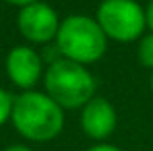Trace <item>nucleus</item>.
Here are the masks:
<instances>
[{
	"instance_id": "obj_9",
	"label": "nucleus",
	"mask_w": 153,
	"mask_h": 151,
	"mask_svg": "<svg viewBox=\"0 0 153 151\" xmlns=\"http://www.w3.org/2000/svg\"><path fill=\"white\" fill-rule=\"evenodd\" d=\"M12 109H14V97L0 87V126L12 118Z\"/></svg>"
},
{
	"instance_id": "obj_6",
	"label": "nucleus",
	"mask_w": 153,
	"mask_h": 151,
	"mask_svg": "<svg viewBox=\"0 0 153 151\" xmlns=\"http://www.w3.org/2000/svg\"><path fill=\"white\" fill-rule=\"evenodd\" d=\"M43 72V60L31 47H14L6 58V74L14 85L29 91L39 81Z\"/></svg>"
},
{
	"instance_id": "obj_11",
	"label": "nucleus",
	"mask_w": 153,
	"mask_h": 151,
	"mask_svg": "<svg viewBox=\"0 0 153 151\" xmlns=\"http://www.w3.org/2000/svg\"><path fill=\"white\" fill-rule=\"evenodd\" d=\"M146 19H147V27L151 29L153 33V0H149V4H147V10H146Z\"/></svg>"
},
{
	"instance_id": "obj_13",
	"label": "nucleus",
	"mask_w": 153,
	"mask_h": 151,
	"mask_svg": "<svg viewBox=\"0 0 153 151\" xmlns=\"http://www.w3.org/2000/svg\"><path fill=\"white\" fill-rule=\"evenodd\" d=\"M4 151H33V149L27 147V145H10V147H6Z\"/></svg>"
},
{
	"instance_id": "obj_3",
	"label": "nucleus",
	"mask_w": 153,
	"mask_h": 151,
	"mask_svg": "<svg viewBox=\"0 0 153 151\" xmlns=\"http://www.w3.org/2000/svg\"><path fill=\"white\" fill-rule=\"evenodd\" d=\"M95 78L83 64L60 58L45 74L47 95L62 109H79L95 97Z\"/></svg>"
},
{
	"instance_id": "obj_2",
	"label": "nucleus",
	"mask_w": 153,
	"mask_h": 151,
	"mask_svg": "<svg viewBox=\"0 0 153 151\" xmlns=\"http://www.w3.org/2000/svg\"><path fill=\"white\" fill-rule=\"evenodd\" d=\"M56 49L66 60L78 64L97 62L107 50V35L103 33L97 19L83 14L68 16L60 21L56 33Z\"/></svg>"
},
{
	"instance_id": "obj_8",
	"label": "nucleus",
	"mask_w": 153,
	"mask_h": 151,
	"mask_svg": "<svg viewBox=\"0 0 153 151\" xmlns=\"http://www.w3.org/2000/svg\"><path fill=\"white\" fill-rule=\"evenodd\" d=\"M138 60L142 66L153 70V33L143 35L138 45Z\"/></svg>"
},
{
	"instance_id": "obj_12",
	"label": "nucleus",
	"mask_w": 153,
	"mask_h": 151,
	"mask_svg": "<svg viewBox=\"0 0 153 151\" xmlns=\"http://www.w3.org/2000/svg\"><path fill=\"white\" fill-rule=\"evenodd\" d=\"M4 2L12 4V6H19V8H23V6H29V4H33V2H39V0H4Z\"/></svg>"
},
{
	"instance_id": "obj_4",
	"label": "nucleus",
	"mask_w": 153,
	"mask_h": 151,
	"mask_svg": "<svg viewBox=\"0 0 153 151\" xmlns=\"http://www.w3.org/2000/svg\"><path fill=\"white\" fill-rule=\"evenodd\" d=\"M97 23L107 39L118 43L142 39L147 27L146 12L136 0H103L97 8Z\"/></svg>"
},
{
	"instance_id": "obj_5",
	"label": "nucleus",
	"mask_w": 153,
	"mask_h": 151,
	"mask_svg": "<svg viewBox=\"0 0 153 151\" xmlns=\"http://www.w3.org/2000/svg\"><path fill=\"white\" fill-rule=\"evenodd\" d=\"M60 27L58 14L45 2H33L19 8L18 29L31 43H49L56 39Z\"/></svg>"
},
{
	"instance_id": "obj_7",
	"label": "nucleus",
	"mask_w": 153,
	"mask_h": 151,
	"mask_svg": "<svg viewBox=\"0 0 153 151\" xmlns=\"http://www.w3.org/2000/svg\"><path fill=\"white\" fill-rule=\"evenodd\" d=\"M116 128V110L105 97H93L82 107V130L87 138L103 141Z\"/></svg>"
},
{
	"instance_id": "obj_10",
	"label": "nucleus",
	"mask_w": 153,
	"mask_h": 151,
	"mask_svg": "<svg viewBox=\"0 0 153 151\" xmlns=\"http://www.w3.org/2000/svg\"><path fill=\"white\" fill-rule=\"evenodd\" d=\"M85 151H122V149L112 145V144H95V145H91V147H87Z\"/></svg>"
},
{
	"instance_id": "obj_14",
	"label": "nucleus",
	"mask_w": 153,
	"mask_h": 151,
	"mask_svg": "<svg viewBox=\"0 0 153 151\" xmlns=\"http://www.w3.org/2000/svg\"><path fill=\"white\" fill-rule=\"evenodd\" d=\"M151 93H153V74H151Z\"/></svg>"
},
{
	"instance_id": "obj_1",
	"label": "nucleus",
	"mask_w": 153,
	"mask_h": 151,
	"mask_svg": "<svg viewBox=\"0 0 153 151\" xmlns=\"http://www.w3.org/2000/svg\"><path fill=\"white\" fill-rule=\"evenodd\" d=\"M10 120L19 136L43 144L60 136L64 128V109L47 93L29 89L14 97Z\"/></svg>"
}]
</instances>
